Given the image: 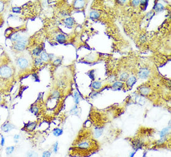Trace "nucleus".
Instances as JSON below:
<instances>
[{
    "label": "nucleus",
    "mask_w": 171,
    "mask_h": 157,
    "mask_svg": "<svg viewBox=\"0 0 171 157\" xmlns=\"http://www.w3.org/2000/svg\"><path fill=\"white\" fill-rule=\"evenodd\" d=\"M28 43V40L26 41H20L14 42L13 43V50H14L15 52H21L24 51L26 49L27 45Z\"/></svg>",
    "instance_id": "nucleus-4"
},
{
    "label": "nucleus",
    "mask_w": 171,
    "mask_h": 157,
    "mask_svg": "<svg viewBox=\"0 0 171 157\" xmlns=\"http://www.w3.org/2000/svg\"><path fill=\"white\" fill-rule=\"evenodd\" d=\"M14 75V69L10 63H3L0 65V80L5 82L10 81Z\"/></svg>",
    "instance_id": "nucleus-1"
},
{
    "label": "nucleus",
    "mask_w": 171,
    "mask_h": 157,
    "mask_svg": "<svg viewBox=\"0 0 171 157\" xmlns=\"http://www.w3.org/2000/svg\"><path fill=\"white\" fill-rule=\"evenodd\" d=\"M37 126V122L36 121L33 122H29L27 124H26L24 125V128L25 130L27 132H32L36 129V127Z\"/></svg>",
    "instance_id": "nucleus-7"
},
{
    "label": "nucleus",
    "mask_w": 171,
    "mask_h": 157,
    "mask_svg": "<svg viewBox=\"0 0 171 157\" xmlns=\"http://www.w3.org/2000/svg\"><path fill=\"white\" fill-rule=\"evenodd\" d=\"M143 157H146V152L144 153V155H143Z\"/></svg>",
    "instance_id": "nucleus-42"
},
{
    "label": "nucleus",
    "mask_w": 171,
    "mask_h": 157,
    "mask_svg": "<svg viewBox=\"0 0 171 157\" xmlns=\"http://www.w3.org/2000/svg\"><path fill=\"white\" fill-rule=\"evenodd\" d=\"M4 1H0V14L3 13L4 9Z\"/></svg>",
    "instance_id": "nucleus-35"
},
{
    "label": "nucleus",
    "mask_w": 171,
    "mask_h": 157,
    "mask_svg": "<svg viewBox=\"0 0 171 157\" xmlns=\"http://www.w3.org/2000/svg\"><path fill=\"white\" fill-rule=\"evenodd\" d=\"M20 139H21V136H20L19 134H15V135H14V137H13L14 143H18L19 140Z\"/></svg>",
    "instance_id": "nucleus-34"
},
{
    "label": "nucleus",
    "mask_w": 171,
    "mask_h": 157,
    "mask_svg": "<svg viewBox=\"0 0 171 157\" xmlns=\"http://www.w3.org/2000/svg\"><path fill=\"white\" fill-rule=\"evenodd\" d=\"M140 4V1H132V4L134 6H138L139 4Z\"/></svg>",
    "instance_id": "nucleus-38"
},
{
    "label": "nucleus",
    "mask_w": 171,
    "mask_h": 157,
    "mask_svg": "<svg viewBox=\"0 0 171 157\" xmlns=\"http://www.w3.org/2000/svg\"><path fill=\"white\" fill-rule=\"evenodd\" d=\"M103 133V127H96L94 129L93 131V137L95 139L100 138L102 136Z\"/></svg>",
    "instance_id": "nucleus-9"
},
{
    "label": "nucleus",
    "mask_w": 171,
    "mask_h": 157,
    "mask_svg": "<svg viewBox=\"0 0 171 157\" xmlns=\"http://www.w3.org/2000/svg\"><path fill=\"white\" fill-rule=\"evenodd\" d=\"M150 74V72L149 69L145 68H141L139 70V72L138 73V76L139 78L141 79H146L149 76Z\"/></svg>",
    "instance_id": "nucleus-6"
},
{
    "label": "nucleus",
    "mask_w": 171,
    "mask_h": 157,
    "mask_svg": "<svg viewBox=\"0 0 171 157\" xmlns=\"http://www.w3.org/2000/svg\"><path fill=\"white\" fill-rule=\"evenodd\" d=\"M58 142H56L54 143V145H52V152L54 154H57L58 152Z\"/></svg>",
    "instance_id": "nucleus-30"
},
{
    "label": "nucleus",
    "mask_w": 171,
    "mask_h": 157,
    "mask_svg": "<svg viewBox=\"0 0 171 157\" xmlns=\"http://www.w3.org/2000/svg\"><path fill=\"white\" fill-rule=\"evenodd\" d=\"M61 61H62V60L60 59H57L55 60L53 62L54 65H55V66H57V65H58L60 63H61Z\"/></svg>",
    "instance_id": "nucleus-37"
},
{
    "label": "nucleus",
    "mask_w": 171,
    "mask_h": 157,
    "mask_svg": "<svg viewBox=\"0 0 171 157\" xmlns=\"http://www.w3.org/2000/svg\"><path fill=\"white\" fill-rule=\"evenodd\" d=\"M124 83L121 81H115V83H113V84L112 85V88L115 89H119L120 88H123L124 86Z\"/></svg>",
    "instance_id": "nucleus-22"
},
{
    "label": "nucleus",
    "mask_w": 171,
    "mask_h": 157,
    "mask_svg": "<svg viewBox=\"0 0 171 157\" xmlns=\"http://www.w3.org/2000/svg\"><path fill=\"white\" fill-rule=\"evenodd\" d=\"M167 140H168L167 137H166L160 138V139H159V140H157V141L155 142V145L157 147H159L163 146V145H164L166 142H167Z\"/></svg>",
    "instance_id": "nucleus-16"
},
{
    "label": "nucleus",
    "mask_w": 171,
    "mask_h": 157,
    "mask_svg": "<svg viewBox=\"0 0 171 157\" xmlns=\"http://www.w3.org/2000/svg\"><path fill=\"white\" fill-rule=\"evenodd\" d=\"M154 9L156 12H160V11H162L164 9V6L161 4L157 3L155 5Z\"/></svg>",
    "instance_id": "nucleus-29"
},
{
    "label": "nucleus",
    "mask_w": 171,
    "mask_h": 157,
    "mask_svg": "<svg viewBox=\"0 0 171 157\" xmlns=\"http://www.w3.org/2000/svg\"><path fill=\"white\" fill-rule=\"evenodd\" d=\"M12 12L13 13H16V14H20L21 13L22 8L21 7H14L11 9Z\"/></svg>",
    "instance_id": "nucleus-31"
},
{
    "label": "nucleus",
    "mask_w": 171,
    "mask_h": 157,
    "mask_svg": "<svg viewBox=\"0 0 171 157\" xmlns=\"http://www.w3.org/2000/svg\"><path fill=\"white\" fill-rule=\"evenodd\" d=\"M52 152L50 150H45L42 152V157H51Z\"/></svg>",
    "instance_id": "nucleus-33"
},
{
    "label": "nucleus",
    "mask_w": 171,
    "mask_h": 157,
    "mask_svg": "<svg viewBox=\"0 0 171 157\" xmlns=\"http://www.w3.org/2000/svg\"><path fill=\"white\" fill-rule=\"evenodd\" d=\"M136 81V78L135 76H132L127 79L126 82V85L127 87L129 88H132L133 86L135 84Z\"/></svg>",
    "instance_id": "nucleus-13"
},
{
    "label": "nucleus",
    "mask_w": 171,
    "mask_h": 157,
    "mask_svg": "<svg viewBox=\"0 0 171 157\" xmlns=\"http://www.w3.org/2000/svg\"><path fill=\"white\" fill-rule=\"evenodd\" d=\"M1 147H1V145H0V149H1Z\"/></svg>",
    "instance_id": "nucleus-43"
},
{
    "label": "nucleus",
    "mask_w": 171,
    "mask_h": 157,
    "mask_svg": "<svg viewBox=\"0 0 171 157\" xmlns=\"http://www.w3.org/2000/svg\"><path fill=\"white\" fill-rule=\"evenodd\" d=\"M136 152H137V150H134V151H133V152H131V153H129V156H128V157H134V156H135V155H136Z\"/></svg>",
    "instance_id": "nucleus-39"
},
{
    "label": "nucleus",
    "mask_w": 171,
    "mask_h": 157,
    "mask_svg": "<svg viewBox=\"0 0 171 157\" xmlns=\"http://www.w3.org/2000/svg\"><path fill=\"white\" fill-rule=\"evenodd\" d=\"M29 111L32 113V114L34 115H37L39 114L40 112V107L39 106L36 104H34L33 105L31 106L30 108H29Z\"/></svg>",
    "instance_id": "nucleus-12"
},
{
    "label": "nucleus",
    "mask_w": 171,
    "mask_h": 157,
    "mask_svg": "<svg viewBox=\"0 0 171 157\" xmlns=\"http://www.w3.org/2000/svg\"><path fill=\"white\" fill-rule=\"evenodd\" d=\"M40 58L43 62H47L50 60H49V54L47 53L46 52L44 51V50L42 52V53H41Z\"/></svg>",
    "instance_id": "nucleus-21"
},
{
    "label": "nucleus",
    "mask_w": 171,
    "mask_h": 157,
    "mask_svg": "<svg viewBox=\"0 0 171 157\" xmlns=\"http://www.w3.org/2000/svg\"><path fill=\"white\" fill-rule=\"evenodd\" d=\"M15 146H9L8 147L6 148L5 149V152H6V154L7 156H10L14 152V150H15Z\"/></svg>",
    "instance_id": "nucleus-23"
},
{
    "label": "nucleus",
    "mask_w": 171,
    "mask_h": 157,
    "mask_svg": "<svg viewBox=\"0 0 171 157\" xmlns=\"http://www.w3.org/2000/svg\"><path fill=\"white\" fill-rule=\"evenodd\" d=\"M92 88L95 91H98L102 88V82L98 81H93L91 85Z\"/></svg>",
    "instance_id": "nucleus-15"
},
{
    "label": "nucleus",
    "mask_w": 171,
    "mask_h": 157,
    "mask_svg": "<svg viewBox=\"0 0 171 157\" xmlns=\"http://www.w3.org/2000/svg\"><path fill=\"white\" fill-rule=\"evenodd\" d=\"M61 93L60 92V91H58V89H54L53 91L51 92V98L55 99H58L61 98Z\"/></svg>",
    "instance_id": "nucleus-18"
},
{
    "label": "nucleus",
    "mask_w": 171,
    "mask_h": 157,
    "mask_svg": "<svg viewBox=\"0 0 171 157\" xmlns=\"http://www.w3.org/2000/svg\"><path fill=\"white\" fill-rule=\"evenodd\" d=\"M42 63H43V62L42 61V60L41 59L40 57H36L34 59V66H40V65H41Z\"/></svg>",
    "instance_id": "nucleus-27"
},
{
    "label": "nucleus",
    "mask_w": 171,
    "mask_h": 157,
    "mask_svg": "<svg viewBox=\"0 0 171 157\" xmlns=\"http://www.w3.org/2000/svg\"><path fill=\"white\" fill-rule=\"evenodd\" d=\"M42 51H43V48H42L41 46H39L33 49V52H32V54H33L34 57H38L41 55V53H42Z\"/></svg>",
    "instance_id": "nucleus-14"
},
{
    "label": "nucleus",
    "mask_w": 171,
    "mask_h": 157,
    "mask_svg": "<svg viewBox=\"0 0 171 157\" xmlns=\"http://www.w3.org/2000/svg\"><path fill=\"white\" fill-rule=\"evenodd\" d=\"M5 145V138L3 136H1V141H0V145L1 147H4Z\"/></svg>",
    "instance_id": "nucleus-36"
},
{
    "label": "nucleus",
    "mask_w": 171,
    "mask_h": 157,
    "mask_svg": "<svg viewBox=\"0 0 171 157\" xmlns=\"http://www.w3.org/2000/svg\"><path fill=\"white\" fill-rule=\"evenodd\" d=\"M170 127H165L164 129H162V130H160L159 132V137L160 138H163V137H167L168 135L170 134Z\"/></svg>",
    "instance_id": "nucleus-11"
},
{
    "label": "nucleus",
    "mask_w": 171,
    "mask_h": 157,
    "mask_svg": "<svg viewBox=\"0 0 171 157\" xmlns=\"http://www.w3.org/2000/svg\"><path fill=\"white\" fill-rule=\"evenodd\" d=\"M25 157H39V155L36 151L31 150H29L26 152Z\"/></svg>",
    "instance_id": "nucleus-24"
},
{
    "label": "nucleus",
    "mask_w": 171,
    "mask_h": 157,
    "mask_svg": "<svg viewBox=\"0 0 171 157\" xmlns=\"http://www.w3.org/2000/svg\"><path fill=\"white\" fill-rule=\"evenodd\" d=\"M71 114H74V115H76V116H77V115L78 114V113H79V110H78V106L77 105H75L74 106V107L72 108V109L71 110Z\"/></svg>",
    "instance_id": "nucleus-28"
},
{
    "label": "nucleus",
    "mask_w": 171,
    "mask_h": 157,
    "mask_svg": "<svg viewBox=\"0 0 171 157\" xmlns=\"http://www.w3.org/2000/svg\"><path fill=\"white\" fill-rule=\"evenodd\" d=\"M2 101H3V97H2V96L0 94V104L2 103Z\"/></svg>",
    "instance_id": "nucleus-41"
},
{
    "label": "nucleus",
    "mask_w": 171,
    "mask_h": 157,
    "mask_svg": "<svg viewBox=\"0 0 171 157\" xmlns=\"http://www.w3.org/2000/svg\"><path fill=\"white\" fill-rule=\"evenodd\" d=\"M55 40H56V41L58 43H64L66 42L67 39H66V37H65L64 34H58L56 37H55Z\"/></svg>",
    "instance_id": "nucleus-17"
},
{
    "label": "nucleus",
    "mask_w": 171,
    "mask_h": 157,
    "mask_svg": "<svg viewBox=\"0 0 171 157\" xmlns=\"http://www.w3.org/2000/svg\"><path fill=\"white\" fill-rule=\"evenodd\" d=\"M85 2L84 1H75L74 2V6L75 9H82L84 8Z\"/></svg>",
    "instance_id": "nucleus-19"
},
{
    "label": "nucleus",
    "mask_w": 171,
    "mask_h": 157,
    "mask_svg": "<svg viewBox=\"0 0 171 157\" xmlns=\"http://www.w3.org/2000/svg\"><path fill=\"white\" fill-rule=\"evenodd\" d=\"M139 93L141 95L146 96L149 95L151 93V89L149 86H141L139 89Z\"/></svg>",
    "instance_id": "nucleus-8"
},
{
    "label": "nucleus",
    "mask_w": 171,
    "mask_h": 157,
    "mask_svg": "<svg viewBox=\"0 0 171 157\" xmlns=\"http://www.w3.org/2000/svg\"><path fill=\"white\" fill-rule=\"evenodd\" d=\"M89 76H90V77L92 78V80H93V78H94V76H93V73H92V72H90Z\"/></svg>",
    "instance_id": "nucleus-40"
},
{
    "label": "nucleus",
    "mask_w": 171,
    "mask_h": 157,
    "mask_svg": "<svg viewBox=\"0 0 171 157\" xmlns=\"http://www.w3.org/2000/svg\"><path fill=\"white\" fill-rule=\"evenodd\" d=\"M0 136H1V134H0Z\"/></svg>",
    "instance_id": "nucleus-44"
},
{
    "label": "nucleus",
    "mask_w": 171,
    "mask_h": 157,
    "mask_svg": "<svg viewBox=\"0 0 171 157\" xmlns=\"http://www.w3.org/2000/svg\"><path fill=\"white\" fill-rule=\"evenodd\" d=\"M74 102H75V104L76 105H78V104H79L80 101V96L77 91H75V92H74Z\"/></svg>",
    "instance_id": "nucleus-26"
},
{
    "label": "nucleus",
    "mask_w": 171,
    "mask_h": 157,
    "mask_svg": "<svg viewBox=\"0 0 171 157\" xmlns=\"http://www.w3.org/2000/svg\"><path fill=\"white\" fill-rule=\"evenodd\" d=\"M16 65L19 70L24 72L30 67V62L24 56H20L16 59Z\"/></svg>",
    "instance_id": "nucleus-3"
},
{
    "label": "nucleus",
    "mask_w": 171,
    "mask_h": 157,
    "mask_svg": "<svg viewBox=\"0 0 171 157\" xmlns=\"http://www.w3.org/2000/svg\"><path fill=\"white\" fill-rule=\"evenodd\" d=\"M15 126L13 125L12 123H11L10 122H6L3 124L1 126V129L4 133H8V132L11 131L13 129H15Z\"/></svg>",
    "instance_id": "nucleus-5"
},
{
    "label": "nucleus",
    "mask_w": 171,
    "mask_h": 157,
    "mask_svg": "<svg viewBox=\"0 0 171 157\" xmlns=\"http://www.w3.org/2000/svg\"><path fill=\"white\" fill-rule=\"evenodd\" d=\"M63 132H64V131H63L62 129L57 127L53 129V130H52V134L54 135V136L58 137L62 136Z\"/></svg>",
    "instance_id": "nucleus-20"
},
{
    "label": "nucleus",
    "mask_w": 171,
    "mask_h": 157,
    "mask_svg": "<svg viewBox=\"0 0 171 157\" xmlns=\"http://www.w3.org/2000/svg\"><path fill=\"white\" fill-rule=\"evenodd\" d=\"M128 78H129V74H128V73L125 72L121 74L120 77H119V79H120L121 80L125 81L127 80V79H128Z\"/></svg>",
    "instance_id": "nucleus-32"
},
{
    "label": "nucleus",
    "mask_w": 171,
    "mask_h": 157,
    "mask_svg": "<svg viewBox=\"0 0 171 157\" xmlns=\"http://www.w3.org/2000/svg\"><path fill=\"white\" fill-rule=\"evenodd\" d=\"M100 16V14L96 11H92L90 13V17L92 19H97Z\"/></svg>",
    "instance_id": "nucleus-25"
},
{
    "label": "nucleus",
    "mask_w": 171,
    "mask_h": 157,
    "mask_svg": "<svg viewBox=\"0 0 171 157\" xmlns=\"http://www.w3.org/2000/svg\"><path fill=\"white\" fill-rule=\"evenodd\" d=\"M75 148L76 149L80 151V152H90L91 150L93 149V143L90 140L83 139V140H81L78 142H77Z\"/></svg>",
    "instance_id": "nucleus-2"
},
{
    "label": "nucleus",
    "mask_w": 171,
    "mask_h": 157,
    "mask_svg": "<svg viewBox=\"0 0 171 157\" xmlns=\"http://www.w3.org/2000/svg\"><path fill=\"white\" fill-rule=\"evenodd\" d=\"M64 24L66 27H68V28H71L74 24H75V19L72 17H68L65 18L64 19Z\"/></svg>",
    "instance_id": "nucleus-10"
}]
</instances>
